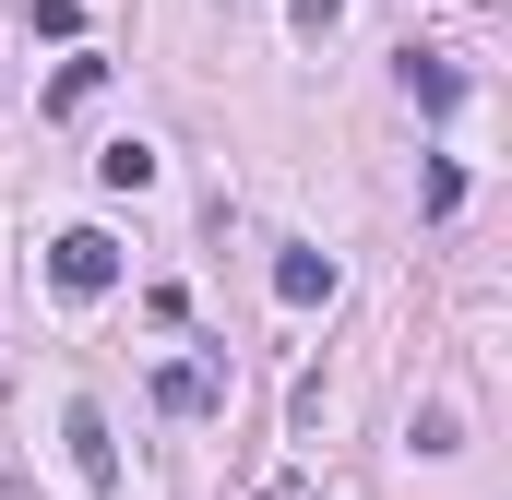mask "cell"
Listing matches in <instances>:
<instances>
[{
	"mask_svg": "<svg viewBox=\"0 0 512 500\" xmlns=\"http://www.w3.org/2000/svg\"><path fill=\"white\" fill-rule=\"evenodd\" d=\"M48 286H60L72 310L108 298V286H120V239H108V227H60V239H48Z\"/></svg>",
	"mask_w": 512,
	"mask_h": 500,
	"instance_id": "cell-1",
	"label": "cell"
},
{
	"mask_svg": "<svg viewBox=\"0 0 512 500\" xmlns=\"http://www.w3.org/2000/svg\"><path fill=\"white\" fill-rule=\"evenodd\" d=\"M155 405H167V417H215V405H227V358H167V370H155Z\"/></svg>",
	"mask_w": 512,
	"mask_h": 500,
	"instance_id": "cell-2",
	"label": "cell"
},
{
	"mask_svg": "<svg viewBox=\"0 0 512 500\" xmlns=\"http://www.w3.org/2000/svg\"><path fill=\"white\" fill-rule=\"evenodd\" d=\"M393 84H405V96H417L429 120H453V108H465V72H453L441 48H405V60H393Z\"/></svg>",
	"mask_w": 512,
	"mask_h": 500,
	"instance_id": "cell-3",
	"label": "cell"
},
{
	"mask_svg": "<svg viewBox=\"0 0 512 500\" xmlns=\"http://www.w3.org/2000/svg\"><path fill=\"white\" fill-rule=\"evenodd\" d=\"M334 286H346L334 250H274V298H286V310H334Z\"/></svg>",
	"mask_w": 512,
	"mask_h": 500,
	"instance_id": "cell-4",
	"label": "cell"
},
{
	"mask_svg": "<svg viewBox=\"0 0 512 500\" xmlns=\"http://www.w3.org/2000/svg\"><path fill=\"white\" fill-rule=\"evenodd\" d=\"M60 441H72V477H84V489H120V441H108V417H96V405H72V417H60Z\"/></svg>",
	"mask_w": 512,
	"mask_h": 500,
	"instance_id": "cell-5",
	"label": "cell"
},
{
	"mask_svg": "<svg viewBox=\"0 0 512 500\" xmlns=\"http://www.w3.org/2000/svg\"><path fill=\"white\" fill-rule=\"evenodd\" d=\"M96 179H108V191H155V143H108Z\"/></svg>",
	"mask_w": 512,
	"mask_h": 500,
	"instance_id": "cell-6",
	"label": "cell"
},
{
	"mask_svg": "<svg viewBox=\"0 0 512 500\" xmlns=\"http://www.w3.org/2000/svg\"><path fill=\"white\" fill-rule=\"evenodd\" d=\"M96 84H108V60H60V84H48V108H60V120H72V108H84V96H96Z\"/></svg>",
	"mask_w": 512,
	"mask_h": 500,
	"instance_id": "cell-7",
	"label": "cell"
},
{
	"mask_svg": "<svg viewBox=\"0 0 512 500\" xmlns=\"http://www.w3.org/2000/svg\"><path fill=\"white\" fill-rule=\"evenodd\" d=\"M417 453H465V405H417Z\"/></svg>",
	"mask_w": 512,
	"mask_h": 500,
	"instance_id": "cell-8",
	"label": "cell"
},
{
	"mask_svg": "<svg viewBox=\"0 0 512 500\" xmlns=\"http://www.w3.org/2000/svg\"><path fill=\"white\" fill-rule=\"evenodd\" d=\"M286 24H298V36H310V48H322V36H334V24H346V0H286Z\"/></svg>",
	"mask_w": 512,
	"mask_h": 500,
	"instance_id": "cell-9",
	"label": "cell"
},
{
	"mask_svg": "<svg viewBox=\"0 0 512 500\" xmlns=\"http://www.w3.org/2000/svg\"><path fill=\"white\" fill-rule=\"evenodd\" d=\"M24 24H36V36H84V0H36Z\"/></svg>",
	"mask_w": 512,
	"mask_h": 500,
	"instance_id": "cell-10",
	"label": "cell"
}]
</instances>
